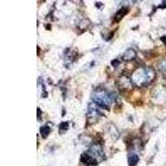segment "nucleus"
I'll return each mask as SVG.
<instances>
[{
  "instance_id": "f257e3e1",
  "label": "nucleus",
  "mask_w": 166,
  "mask_h": 166,
  "mask_svg": "<svg viewBox=\"0 0 166 166\" xmlns=\"http://www.w3.org/2000/svg\"><path fill=\"white\" fill-rule=\"evenodd\" d=\"M155 77V71L151 67H141L135 70L132 75V81L137 86H143L150 84Z\"/></svg>"
},
{
  "instance_id": "f03ea898",
  "label": "nucleus",
  "mask_w": 166,
  "mask_h": 166,
  "mask_svg": "<svg viewBox=\"0 0 166 166\" xmlns=\"http://www.w3.org/2000/svg\"><path fill=\"white\" fill-rule=\"evenodd\" d=\"M92 100L97 106L104 109H109L112 102L111 97L107 92L103 90H98L95 91L92 96Z\"/></svg>"
},
{
  "instance_id": "7ed1b4c3",
  "label": "nucleus",
  "mask_w": 166,
  "mask_h": 166,
  "mask_svg": "<svg viewBox=\"0 0 166 166\" xmlns=\"http://www.w3.org/2000/svg\"><path fill=\"white\" fill-rule=\"evenodd\" d=\"M81 160L82 163L86 164V165H97V162L92 156H91L87 152L86 153H84L82 154L81 156Z\"/></svg>"
},
{
  "instance_id": "20e7f679",
  "label": "nucleus",
  "mask_w": 166,
  "mask_h": 166,
  "mask_svg": "<svg viewBox=\"0 0 166 166\" xmlns=\"http://www.w3.org/2000/svg\"><path fill=\"white\" fill-rule=\"evenodd\" d=\"M139 156L134 153H130L128 155V165L129 166H135L139 162Z\"/></svg>"
},
{
  "instance_id": "39448f33",
  "label": "nucleus",
  "mask_w": 166,
  "mask_h": 166,
  "mask_svg": "<svg viewBox=\"0 0 166 166\" xmlns=\"http://www.w3.org/2000/svg\"><path fill=\"white\" fill-rule=\"evenodd\" d=\"M129 12V9L127 8H122L121 9L120 11H118L117 13L115 15V18H114V21L116 22H120L122 18H123V17L125 15V14H127Z\"/></svg>"
},
{
  "instance_id": "423d86ee",
  "label": "nucleus",
  "mask_w": 166,
  "mask_h": 166,
  "mask_svg": "<svg viewBox=\"0 0 166 166\" xmlns=\"http://www.w3.org/2000/svg\"><path fill=\"white\" fill-rule=\"evenodd\" d=\"M136 56V53L134 49H128L123 55V59L125 61H130L134 59Z\"/></svg>"
},
{
  "instance_id": "0eeeda50",
  "label": "nucleus",
  "mask_w": 166,
  "mask_h": 166,
  "mask_svg": "<svg viewBox=\"0 0 166 166\" xmlns=\"http://www.w3.org/2000/svg\"><path fill=\"white\" fill-rule=\"evenodd\" d=\"M50 132H51V129L49 128L48 125H44V126H42L40 128V133H41L43 138L48 137L50 134Z\"/></svg>"
},
{
  "instance_id": "6e6552de",
  "label": "nucleus",
  "mask_w": 166,
  "mask_h": 166,
  "mask_svg": "<svg viewBox=\"0 0 166 166\" xmlns=\"http://www.w3.org/2000/svg\"><path fill=\"white\" fill-rule=\"evenodd\" d=\"M69 127V124L68 122H62L59 125V132H62V131H66L67 130V129Z\"/></svg>"
},
{
  "instance_id": "1a4fd4ad",
  "label": "nucleus",
  "mask_w": 166,
  "mask_h": 166,
  "mask_svg": "<svg viewBox=\"0 0 166 166\" xmlns=\"http://www.w3.org/2000/svg\"><path fill=\"white\" fill-rule=\"evenodd\" d=\"M159 67H160L161 71L164 72V71H166V61L163 62L160 64V66H159Z\"/></svg>"
},
{
  "instance_id": "9d476101",
  "label": "nucleus",
  "mask_w": 166,
  "mask_h": 166,
  "mask_svg": "<svg viewBox=\"0 0 166 166\" xmlns=\"http://www.w3.org/2000/svg\"><path fill=\"white\" fill-rule=\"evenodd\" d=\"M160 40L166 45V36H163V37L160 38Z\"/></svg>"
}]
</instances>
